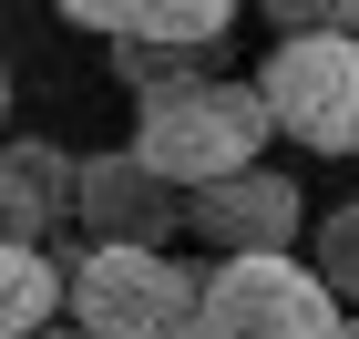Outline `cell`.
<instances>
[{
	"instance_id": "obj_1",
	"label": "cell",
	"mask_w": 359,
	"mask_h": 339,
	"mask_svg": "<svg viewBox=\"0 0 359 339\" xmlns=\"http://www.w3.org/2000/svg\"><path fill=\"white\" fill-rule=\"evenodd\" d=\"M267 134H277L267 93H257V83H226V72H185V83H165V93L134 103V154L165 175V185H185V196L247 175Z\"/></svg>"
},
{
	"instance_id": "obj_2",
	"label": "cell",
	"mask_w": 359,
	"mask_h": 339,
	"mask_svg": "<svg viewBox=\"0 0 359 339\" xmlns=\"http://www.w3.org/2000/svg\"><path fill=\"white\" fill-rule=\"evenodd\" d=\"M205 278L175 267V247H83L72 257V329L93 339H185Z\"/></svg>"
},
{
	"instance_id": "obj_3",
	"label": "cell",
	"mask_w": 359,
	"mask_h": 339,
	"mask_svg": "<svg viewBox=\"0 0 359 339\" xmlns=\"http://www.w3.org/2000/svg\"><path fill=\"white\" fill-rule=\"evenodd\" d=\"M339 288L298 257H226L205 267V298H195L185 339H339Z\"/></svg>"
},
{
	"instance_id": "obj_4",
	"label": "cell",
	"mask_w": 359,
	"mask_h": 339,
	"mask_svg": "<svg viewBox=\"0 0 359 339\" xmlns=\"http://www.w3.org/2000/svg\"><path fill=\"white\" fill-rule=\"evenodd\" d=\"M257 93H267L277 134L308 144V154H359V41L349 31H298V41H277L267 72H257Z\"/></svg>"
},
{
	"instance_id": "obj_5",
	"label": "cell",
	"mask_w": 359,
	"mask_h": 339,
	"mask_svg": "<svg viewBox=\"0 0 359 339\" xmlns=\"http://www.w3.org/2000/svg\"><path fill=\"white\" fill-rule=\"evenodd\" d=\"M83 226H93V247H175L185 196L144 165L134 144L123 154H83Z\"/></svg>"
},
{
	"instance_id": "obj_6",
	"label": "cell",
	"mask_w": 359,
	"mask_h": 339,
	"mask_svg": "<svg viewBox=\"0 0 359 339\" xmlns=\"http://www.w3.org/2000/svg\"><path fill=\"white\" fill-rule=\"evenodd\" d=\"M185 226L216 257H287V237H298V185L277 165H247V175H226V185H205V196H185Z\"/></svg>"
},
{
	"instance_id": "obj_7",
	"label": "cell",
	"mask_w": 359,
	"mask_h": 339,
	"mask_svg": "<svg viewBox=\"0 0 359 339\" xmlns=\"http://www.w3.org/2000/svg\"><path fill=\"white\" fill-rule=\"evenodd\" d=\"M83 216V165L62 144H0V247H52Z\"/></svg>"
},
{
	"instance_id": "obj_8",
	"label": "cell",
	"mask_w": 359,
	"mask_h": 339,
	"mask_svg": "<svg viewBox=\"0 0 359 339\" xmlns=\"http://www.w3.org/2000/svg\"><path fill=\"white\" fill-rule=\"evenodd\" d=\"M62 298H72V278L41 247H0V339H41L62 319Z\"/></svg>"
},
{
	"instance_id": "obj_9",
	"label": "cell",
	"mask_w": 359,
	"mask_h": 339,
	"mask_svg": "<svg viewBox=\"0 0 359 339\" xmlns=\"http://www.w3.org/2000/svg\"><path fill=\"white\" fill-rule=\"evenodd\" d=\"M226 21H236V0H134V31H123V41L205 52V41H226Z\"/></svg>"
},
{
	"instance_id": "obj_10",
	"label": "cell",
	"mask_w": 359,
	"mask_h": 339,
	"mask_svg": "<svg viewBox=\"0 0 359 339\" xmlns=\"http://www.w3.org/2000/svg\"><path fill=\"white\" fill-rule=\"evenodd\" d=\"M318 278H329L339 298H359V196L329 206V226H318Z\"/></svg>"
},
{
	"instance_id": "obj_11",
	"label": "cell",
	"mask_w": 359,
	"mask_h": 339,
	"mask_svg": "<svg viewBox=\"0 0 359 339\" xmlns=\"http://www.w3.org/2000/svg\"><path fill=\"white\" fill-rule=\"evenodd\" d=\"M113 72H123V83H134V103H144V93L185 83V72H195V52H165V41H113Z\"/></svg>"
},
{
	"instance_id": "obj_12",
	"label": "cell",
	"mask_w": 359,
	"mask_h": 339,
	"mask_svg": "<svg viewBox=\"0 0 359 339\" xmlns=\"http://www.w3.org/2000/svg\"><path fill=\"white\" fill-rule=\"evenodd\" d=\"M52 11H72V21L103 31V41H123V31H134V0H52Z\"/></svg>"
},
{
	"instance_id": "obj_13",
	"label": "cell",
	"mask_w": 359,
	"mask_h": 339,
	"mask_svg": "<svg viewBox=\"0 0 359 339\" xmlns=\"http://www.w3.org/2000/svg\"><path fill=\"white\" fill-rule=\"evenodd\" d=\"M339 31H349V41H359V0H339Z\"/></svg>"
},
{
	"instance_id": "obj_14",
	"label": "cell",
	"mask_w": 359,
	"mask_h": 339,
	"mask_svg": "<svg viewBox=\"0 0 359 339\" xmlns=\"http://www.w3.org/2000/svg\"><path fill=\"white\" fill-rule=\"evenodd\" d=\"M41 339H93V329H41Z\"/></svg>"
},
{
	"instance_id": "obj_15",
	"label": "cell",
	"mask_w": 359,
	"mask_h": 339,
	"mask_svg": "<svg viewBox=\"0 0 359 339\" xmlns=\"http://www.w3.org/2000/svg\"><path fill=\"white\" fill-rule=\"evenodd\" d=\"M0 113H11V72H0Z\"/></svg>"
},
{
	"instance_id": "obj_16",
	"label": "cell",
	"mask_w": 359,
	"mask_h": 339,
	"mask_svg": "<svg viewBox=\"0 0 359 339\" xmlns=\"http://www.w3.org/2000/svg\"><path fill=\"white\" fill-rule=\"evenodd\" d=\"M339 339H359V329H339Z\"/></svg>"
}]
</instances>
